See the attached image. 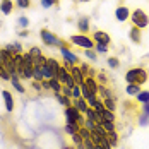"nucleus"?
<instances>
[{
    "mask_svg": "<svg viewBox=\"0 0 149 149\" xmlns=\"http://www.w3.org/2000/svg\"><path fill=\"white\" fill-rule=\"evenodd\" d=\"M79 98H82V93H81V86L75 84L72 88V100H79Z\"/></svg>",
    "mask_w": 149,
    "mask_h": 149,
    "instance_id": "nucleus-41",
    "label": "nucleus"
},
{
    "mask_svg": "<svg viewBox=\"0 0 149 149\" xmlns=\"http://www.w3.org/2000/svg\"><path fill=\"white\" fill-rule=\"evenodd\" d=\"M63 117H65V118H70V120H75L79 125H82V123H84V120H86L84 113H81L74 104H70V106H65V108H63Z\"/></svg>",
    "mask_w": 149,
    "mask_h": 149,
    "instance_id": "nucleus-6",
    "label": "nucleus"
},
{
    "mask_svg": "<svg viewBox=\"0 0 149 149\" xmlns=\"http://www.w3.org/2000/svg\"><path fill=\"white\" fill-rule=\"evenodd\" d=\"M101 139H103L101 135H98L94 130H91V141H93L94 144H100V142H101Z\"/></svg>",
    "mask_w": 149,
    "mask_h": 149,
    "instance_id": "nucleus-46",
    "label": "nucleus"
},
{
    "mask_svg": "<svg viewBox=\"0 0 149 149\" xmlns=\"http://www.w3.org/2000/svg\"><path fill=\"white\" fill-rule=\"evenodd\" d=\"M125 82L127 84H146L148 82V70L142 67H132L125 72Z\"/></svg>",
    "mask_w": 149,
    "mask_h": 149,
    "instance_id": "nucleus-1",
    "label": "nucleus"
},
{
    "mask_svg": "<svg viewBox=\"0 0 149 149\" xmlns=\"http://www.w3.org/2000/svg\"><path fill=\"white\" fill-rule=\"evenodd\" d=\"M130 21H132V26L139 28V29H146L149 26V15L142 9H134L130 12Z\"/></svg>",
    "mask_w": 149,
    "mask_h": 149,
    "instance_id": "nucleus-2",
    "label": "nucleus"
},
{
    "mask_svg": "<svg viewBox=\"0 0 149 149\" xmlns=\"http://www.w3.org/2000/svg\"><path fill=\"white\" fill-rule=\"evenodd\" d=\"M40 38H41V41H43L46 46H52V48H53V46H58L60 48V46L65 45L63 40H60L55 33H52V31L46 29V28H43V29L40 31Z\"/></svg>",
    "mask_w": 149,
    "mask_h": 149,
    "instance_id": "nucleus-3",
    "label": "nucleus"
},
{
    "mask_svg": "<svg viewBox=\"0 0 149 149\" xmlns=\"http://www.w3.org/2000/svg\"><path fill=\"white\" fill-rule=\"evenodd\" d=\"M84 117H86V118H89V120H94L96 123H101V122H103V115H101V113H98V111H94L91 106L88 108V111L84 113Z\"/></svg>",
    "mask_w": 149,
    "mask_h": 149,
    "instance_id": "nucleus-17",
    "label": "nucleus"
},
{
    "mask_svg": "<svg viewBox=\"0 0 149 149\" xmlns=\"http://www.w3.org/2000/svg\"><path fill=\"white\" fill-rule=\"evenodd\" d=\"M3 67H5V70L9 72V75L17 74V70H15V65H14V60H3Z\"/></svg>",
    "mask_w": 149,
    "mask_h": 149,
    "instance_id": "nucleus-25",
    "label": "nucleus"
},
{
    "mask_svg": "<svg viewBox=\"0 0 149 149\" xmlns=\"http://www.w3.org/2000/svg\"><path fill=\"white\" fill-rule=\"evenodd\" d=\"M141 86H139V84H127V88H125V93H127V94H129V96H137V94H139V93H141Z\"/></svg>",
    "mask_w": 149,
    "mask_h": 149,
    "instance_id": "nucleus-22",
    "label": "nucleus"
},
{
    "mask_svg": "<svg viewBox=\"0 0 149 149\" xmlns=\"http://www.w3.org/2000/svg\"><path fill=\"white\" fill-rule=\"evenodd\" d=\"M106 63H108L110 69H118L120 67V60L117 58V57H108V58H106Z\"/></svg>",
    "mask_w": 149,
    "mask_h": 149,
    "instance_id": "nucleus-33",
    "label": "nucleus"
},
{
    "mask_svg": "<svg viewBox=\"0 0 149 149\" xmlns=\"http://www.w3.org/2000/svg\"><path fill=\"white\" fill-rule=\"evenodd\" d=\"M29 36V29H21L19 31V38H28Z\"/></svg>",
    "mask_w": 149,
    "mask_h": 149,
    "instance_id": "nucleus-52",
    "label": "nucleus"
},
{
    "mask_svg": "<svg viewBox=\"0 0 149 149\" xmlns=\"http://www.w3.org/2000/svg\"><path fill=\"white\" fill-rule=\"evenodd\" d=\"M89 17H86V15H82V17H79L77 19V29L81 34H86L88 31H89Z\"/></svg>",
    "mask_w": 149,
    "mask_h": 149,
    "instance_id": "nucleus-13",
    "label": "nucleus"
},
{
    "mask_svg": "<svg viewBox=\"0 0 149 149\" xmlns=\"http://www.w3.org/2000/svg\"><path fill=\"white\" fill-rule=\"evenodd\" d=\"M45 77H43V70H41V65H34L33 67V81H43Z\"/></svg>",
    "mask_w": 149,
    "mask_h": 149,
    "instance_id": "nucleus-23",
    "label": "nucleus"
},
{
    "mask_svg": "<svg viewBox=\"0 0 149 149\" xmlns=\"http://www.w3.org/2000/svg\"><path fill=\"white\" fill-rule=\"evenodd\" d=\"M94 149H104V148L101 146V144H94Z\"/></svg>",
    "mask_w": 149,
    "mask_h": 149,
    "instance_id": "nucleus-55",
    "label": "nucleus"
},
{
    "mask_svg": "<svg viewBox=\"0 0 149 149\" xmlns=\"http://www.w3.org/2000/svg\"><path fill=\"white\" fill-rule=\"evenodd\" d=\"M98 98H100V100L113 98V93H111V89L106 88V84H100V88H98Z\"/></svg>",
    "mask_w": 149,
    "mask_h": 149,
    "instance_id": "nucleus-19",
    "label": "nucleus"
},
{
    "mask_svg": "<svg viewBox=\"0 0 149 149\" xmlns=\"http://www.w3.org/2000/svg\"><path fill=\"white\" fill-rule=\"evenodd\" d=\"M106 139L110 141V144H111L113 148H117V146H118V134H117V130H113V132H108Z\"/></svg>",
    "mask_w": 149,
    "mask_h": 149,
    "instance_id": "nucleus-31",
    "label": "nucleus"
},
{
    "mask_svg": "<svg viewBox=\"0 0 149 149\" xmlns=\"http://www.w3.org/2000/svg\"><path fill=\"white\" fill-rule=\"evenodd\" d=\"M53 96L57 98V101H58V103L62 104L63 108H65V106H70V104H72V101H70L72 98H69V96H63L62 93H53Z\"/></svg>",
    "mask_w": 149,
    "mask_h": 149,
    "instance_id": "nucleus-21",
    "label": "nucleus"
},
{
    "mask_svg": "<svg viewBox=\"0 0 149 149\" xmlns=\"http://www.w3.org/2000/svg\"><path fill=\"white\" fill-rule=\"evenodd\" d=\"M101 115H103V120H108V122H115V111H111V110H104Z\"/></svg>",
    "mask_w": 149,
    "mask_h": 149,
    "instance_id": "nucleus-38",
    "label": "nucleus"
},
{
    "mask_svg": "<svg viewBox=\"0 0 149 149\" xmlns=\"http://www.w3.org/2000/svg\"><path fill=\"white\" fill-rule=\"evenodd\" d=\"M96 81H98L100 84H108V79H106L104 74H96Z\"/></svg>",
    "mask_w": 149,
    "mask_h": 149,
    "instance_id": "nucleus-48",
    "label": "nucleus"
},
{
    "mask_svg": "<svg viewBox=\"0 0 149 149\" xmlns=\"http://www.w3.org/2000/svg\"><path fill=\"white\" fill-rule=\"evenodd\" d=\"M0 65H3V57H2V53H0Z\"/></svg>",
    "mask_w": 149,
    "mask_h": 149,
    "instance_id": "nucleus-56",
    "label": "nucleus"
},
{
    "mask_svg": "<svg viewBox=\"0 0 149 149\" xmlns=\"http://www.w3.org/2000/svg\"><path fill=\"white\" fill-rule=\"evenodd\" d=\"M100 125H103L106 132H113V130H115V122H108V120H103Z\"/></svg>",
    "mask_w": 149,
    "mask_h": 149,
    "instance_id": "nucleus-37",
    "label": "nucleus"
},
{
    "mask_svg": "<svg viewBox=\"0 0 149 149\" xmlns=\"http://www.w3.org/2000/svg\"><path fill=\"white\" fill-rule=\"evenodd\" d=\"M10 82H12V88H14L17 93H21V94H24V93H26V88L22 86V82H21V77H19L17 74L10 75Z\"/></svg>",
    "mask_w": 149,
    "mask_h": 149,
    "instance_id": "nucleus-16",
    "label": "nucleus"
},
{
    "mask_svg": "<svg viewBox=\"0 0 149 149\" xmlns=\"http://www.w3.org/2000/svg\"><path fill=\"white\" fill-rule=\"evenodd\" d=\"M84 55H86V57H88L89 60H94V62L98 60V52H96L94 48H89V50H84Z\"/></svg>",
    "mask_w": 149,
    "mask_h": 149,
    "instance_id": "nucleus-36",
    "label": "nucleus"
},
{
    "mask_svg": "<svg viewBox=\"0 0 149 149\" xmlns=\"http://www.w3.org/2000/svg\"><path fill=\"white\" fill-rule=\"evenodd\" d=\"M130 9L127 7V5H118L117 9H115V19L118 21V22H125V21H129L130 19Z\"/></svg>",
    "mask_w": 149,
    "mask_h": 149,
    "instance_id": "nucleus-8",
    "label": "nucleus"
},
{
    "mask_svg": "<svg viewBox=\"0 0 149 149\" xmlns=\"http://www.w3.org/2000/svg\"><path fill=\"white\" fill-rule=\"evenodd\" d=\"M89 103V106L94 110V111H98V113H103L104 110V103H103V100H100V98H94V100H91V101H88Z\"/></svg>",
    "mask_w": 149,
    "mask_h": 149,
    "instance_id": "nucleus-18",
    "label": "nucleus"
},
{
    "mask_svg": "<svg viewBox=\"0 0 149 149\" xmlns=\"http://www.w3.org/2000/svg\"><path fill=\"white\" fill-rule=\"evenodd\" d=\"M84 84L89 88V91L93 93V94H96V96H98V88H100V82L96 81V77L88 75V77H86V81H84Z\"/></svg>",
    "mask_w": 149,
    "mask_h": 149,
    "instance_id": "nucleus-15",
    "label": "nucleus"
},
{
    "mask_svg": "<svg viewBox=\"0 0 149 149\" xmlns=\"http://www.w3.org/2000/svg\"><path fill=\"white\" fill-rule=\"evenodd\" d=\"M41 88H43V89H50V81H48V79H43V81H41Z\"/></svg>",
    "mask_w": 149,
    "mask_h": 149,
    "instance_id": "nucleus-53",
    "label": "nucleus"
},
{
    "mask_svg": "<svg viewBox=\"0 0 149 149\" xmlns=\"http://www.w3.org/2000/svg\"><path fill=\"white\" fill-rule=\"evenodd\" d=\"M14 2H15V7L22 9V10H26V9L31 7V0H14Z\"/></svg>",
    "mask_w": 149,
    "mask_h": 149,
    "instance_id": "nucleus-34",
    "label": "nucleus"
},
{
    "mask_svg": "<svg viewBox=\"0 0 149 149\" xmlns=\"http://www.w3.org/2000/svg\"><path fill=\"white\" fill-rule=\"evenodd\" d=\"M28 52L31 53V57H33V58H38V57H41V55H43V52H41V48H40V46H31Z\"/></svg>",
    "mask_w": 149,
    "mask_h": 149,
    "instance_id": "nucleus-35",
    "label": "nucleus"
},
{
    "mask_svg": "<svg viewBox=\"0 0 149 149\" xmlns=\"http://www.w3.org/2000/svg\"><path fill=\"white\" fill-rule=\"evenodd\" d=\"M69 41L72 43V45L79 46V48H82V50H89V48H94V40L89 38L88 34H72L70 38H69Z\"/></svg>",
    "mask_w": 149,
    "mask_h": 149,
    "instance_id": "nucleus-5",
    "label": "nucleus"
},
{
    "mask_svg": "<svg viewBox=\"0 0 149 149\" xmlns=\"http://www.w3.org/2000/svg\"><path fill=\"white\" fill-rule=\"evenodd\" d=\"M141 113H146V115H149V103L142 104V111H141Z\"/></svg>",
    "mask_w": 149,
    "mask_h": 149,
    "instance_id": "nucleus-54",
    "label": "nucleus"
},
{
    "mask_svg": "<svg viewBox=\"0 0 149 149\" xmlns=\"http://www.w3.org/2000/svg\"><path fill=\"white\" fill-rule=\"evenodd\" d=\"M81 127L82 125H79L75 120H70V118H65V125H63V130H65V134L67 135H72L75 132H79L81 130Z\"/></svg>",
    "mask_w": 149,
    "mask_h": 149,
    "instance_id": "nucleus-10",
    "label": "nucleus"
},
{
    "mask_svg": "<svg viewBox=\"0 0 149 149\" xmlns=\"http://www.w3.org/2000/svg\"><path fill=\"white\" fill-rule=\"evenodd\" d=\"M94 132H96L98 135H101V137H106V135H108V132L104 130V127H103V125H100V123H96V127H94Z\"/></svg>",
    "mask_w": 149,
    "mask_h": 149,
    "instance_id": "nucleus-42",
    "label": "nucleus"
},
{
    "mask_svg": "<svg viewBox=\"0 0 149 149\" xmlns=\"http://www.w3.org/2000/svg\"><path fill=\"white\" fill-rule=\"evenodd\" d=\"M31 86H33V89H36V91H41V89H43V88H41V82H40V81H34V82H33Z\"/></svg>",
    "mask_w": 149,
    "mask_h": 149,
    "instance_id": "nucleus-51",
    "label": "nucleus"
},
{
    "mask_svg": "<svg viewBox=\"0 0 149 149\" xmlns=\"http://www.w3.org/2000/svg\"><path fill=\"white\" fill-rule=\"evenodd\" d=\"M135 101H139L141 104L149 103V91H141V93L135 96Z\"/></svg>",
    "mask_w": 149,
    "mask_h": 149,
    "instance_id": "nucleus-29",
    "label": "nucleus"
},
{
    "mask_svg": "<svg viewBox=\"0 0 149 149\" xmlns=\"http://www.w3.org/2000/svg\"><path fill=\"white\" fill-rule=\"evenodd\" d=\"M70 139H72V144L74 146H79V144H82V135H81V132H75V134H72L70 135Z\"/></svg>",
    "mask_w": 149,
    "mask_h": 149,
    "instance_id": "nucleus-39",
    "label": "nucleus"
},
{
    "mask_svg": "<svg viewBox=\"0 0 149 149\" xmlns=\"http://www.w3.org/2000/svg\"><path fill=\"white\" fill-rule=\"evenodd\" d=\"M62 88H63V86H62V82H60L57 77H55V79H50V89L53 91V93H60Z\"/></svg>",
    "mask_w": 149,
    "mask_h": 149,
    "instance_id": "nucleus-27",
    "label": "nucleus"
},
{
    "mask_svg": "<svg viewBox=\"0 0 149 149\" xmlns=\"http://www.w3.org/2000/svg\"><path fill=\"white\" fill-rule=\"evenodd\" d=\"M46 63H48V65L52 67V70L55 72V75L58 74V69H60V65H62V63H60L58 60H57V58H53V57H50V58H46Z\"/></svg>",
    "mask_w": 149,
    "mask_h": 149,
    "instance_id": "nucleus-24",
    "label": "nucleus"
},
{
    "mask_svg": "<svg viewBox=\"0 0 149 149\" xmlns=\"http://www.w3.org/2000/svg\"><path fill=\"white\" fill-rule=\"evenodd\" d=\"M139 125H141V127H148L149 125V115L141 113V115H139Z\"/></svg>",
    "mask_w": 149,
    "mask_h": 149,
    "instance_id": "nucleus-40",
    "label": "nucleus"
},
{
    "mask_svg": "<svg viewBox=\"0 0 149 149\" xmlns=\"http://www.w3.org/2000/svg\"><path fill=\"white\" fill-rule=\"evenodd\" d=\"M129 36H130V41H134L135 45L142 43V29H139V28L132 26L130 31H129Z\"/></svg>",
    "mask_w": 149,
    "mask_h": 149,
    "instance_id": "nucleus-14",
    "label": "nucleus"
},
{
    "mask_svg": "<svg viewBox=\"0 0 149 149\" xmlns=\"http://www.w3.org/2000/svg\"><path fill=\"white\" fill-rule=\"evenodd\" d=\"M12 46H14L15 53H24V50H22V45H21L19 41H14V43H12Z\"/></svg>",
    "mask_w": 149,
    "mask_h": 149,
    "instance_id": "nucleus-50",
    "label": "nucleus"
},
{
    "mask_svg": "<svg viewBox=\"0 0 149 149\" xmlns=\"http://www.w3.org/2000/svg\"><path fill=\"white\" fill-rule=\"evenodd\" d=\"M82 146H84V149H94V142L91 139H84L82 141Z\"/></svg>",
    "mask_w": 149,
    "mask_h": 149,
    "instance_id": "nucleus-47",
    "label": "nucleus"
},
{
    "mask_svg": "<svg viewBox=\"0 0 149 149\" xmlns=\"http://www.w3.org/2000/svg\"><path fill=\"white\" fill-rule=\"evenodd\" d=\"M60 93H62L63 96H69V98H72V88H67V86H63Z\"/></svg>",
    "mask_w": 149,
    "mask_h": 149,
    "instance_id": "nucleus-49",
    "label": "nucleus"
},
{
    "mask_svg": "<svg viewBox=\"0 0 149 149\" xmlns=\"http://www.w3.org/2000/svg\"><path fill=\"white\" fill-rule=\"evenodd\" d=\"M81 111V113H86L88 111V108H89V103H88V100H84V98H79V100H74V103H72Z\"/></svg>",
    "mask_w": 149,
    "mask_h": 149,
    "instance_id": "nucleus-20",
    "label": "nucleus"
},
{
    "mask_svg": "<svg viewBox=\"0 0 149 149\" xmlns=\"http://www.w3.org/2000/svg\"><path fill=\"white\" fill-rule=\"evenodd\" d=\"M14 7H15V2H12V0H2L0 2V12L3 15H10Z\"/></svg>",
    "mask_w": 149,
    "mask_h": 149,
    "instance_id": "nucleus-12",
    "label": "nucleus"
},
{
    "mask_svg": "<svg viewBox=\"0 0 149 149\" xmlns=\"http://www.w3.org/2000/svg\"><path fill=\"white\" fill-rule=\"evenodd\" d=\"M103 103H104V108H106V110H111V111L117 110V100H115V96H113V98H106V100H103Z\"/></svg>",
    "mask_w": 149,
    "mask_h": 149,
    "instance_id": "nucleus-26",
    "label": "nucleus"
},
{
    "mask_svg": "<svg viewBox=\"0 0 149 149\" xmlns=\"http://www.w3.org/2000/svg\"><path fill=\"white\" fill-rule=\"evenodd\" d=\"M86 129H89V130H94V127H96V122L94 120H89V118H86L84 120V123H82Z\"/></svg>",
    "mask_w": 149,
    "mask_h": 149,
    "instance_id": "nucleus-44",
    "label": "nucleus"
},
{
    "mask_svg": "<svg viewBox=\"0 0 149 149\" xmlns=\"http://www.w3.org/2000/svg\"><path fill=\"white\" fill-rule=\"evenodd\" d=\"M94 50L98 53H108V45H100V43H94Z\"/></svg>",
    "mask_w": 149,
    "mask_h": 149,
    "instance_id": "nucleus-43",
    "label": "nucleus"
},
{
    "mask_svg": "<svg viewBox=\"0 0 149 149\" xmlns=\"http://www.w3.org/2000/svg\"><path fill=\"white\" fill-rule=\"evenodd\" d=\"M70 74H72V77H74L75 84H79V86L86 81V75L82 74V70H81L79 65H72V67H70Z\"/></svg>",
    "mask_w": 149,
    "mask_h": 149,
    "instance_id": "nucleus-11",
    "label": "nucleus"
},
{
    "mask_svg": "<svg viewBox=\"0 0 149 149\" xmlns=\"http://www.w3.org/2000/svg\"><path fill=\"white\" fill-rule=\"evenodd\" d=\"M79 132H81V135H82V139H91V130H89V129H86L84 125L81 127V130H79Z\"/></svg>",
    "mask_w": 149,
    "mask_h": 149,
    "instance_id": "nucleus-45",
    "label": "nucleus"
},
{
    "mask_svg": "<svg viewBox=\"0 0 149 149\" xmlns=\"http://www.w3.org/2000/svg\"><path fill=\"white\" fill-rule=\"evenodd\" d=\"M33 63H28L26 62V65H24V72H22V77L21 79H33Z\"/></svg>",
    "mask_w": 149,
    "mask_h": 149,
    "instance_id": "nucleus-28",
    "label": "nucleus"
},
{
    "mask_svg": "<svg viewBox=\"0 0 149 149\" xmlns=\"http://www.w3.org/2000/svg\"><path fill=\"white\" fill-rule=\"evenodd\" d=\"M91 38L94 40V43H100V45H108L110 46V43H111V36H110L106 31H100V29L94 31Z\"/></svg>",
    "mask_w": 149,
    "mask_h": 149,
    "instance_id": "nucleus-7",
    "label": "nucleus"
},
{
    "mask_svg": "<svg viewBox=\"0 0 149 149\" xmlns=\"http://www.w3.org/2000/svg\"><path fill=\"white\" fill-rule=\"evenodd\" d=\"M60 53H62V57H63V63H62V65H65L69 70H70V67H72V65H79V63H81L79 57H77L74 52L69 48V45L60 46Z\"/></svg>",
    "mask_w": 149,
    "mask_h": 149,
    "instance_id": "nucleus-4",
    "label": "nucleus"
},
{
    "mask_svg": "<svg viewBox=\"0 0 149 149\" xmlns=\"http://www.w3.org/2000/svg\"><path fill=\"white\" fill-rule=\"evenodd\" d=\"M40 5L43 9H52V7H57L58 5V0H40Z\"/></svg>",
    "mask_w": 149,
    "mask_h": 149,
    "instance_id": "nucleus-32",
    "label": "nucleus"
},
{
    "mask_svg": "<svg viewBox=\"0 0 149 149\" xmlns=\"http://www.w3.org/2000/svg\"><path fill=\"white\" fill-rule=\"evenodd\" d=\"M2 98H3V103H5V111L7 113H12L15 108V101H14V96L10 91H2Z\"/></svg>",
    "mask_w": 149,
    "mask_h": 149,
    "instance_id": "nucleus-9",
    "label": "nucleus"
},
{
    "mask_svg": "<svg viewBox=\"0 0 149 149\" xmlns=\"http://www.w3.org/2000/svg\"><path fill=\"white\" fill-rule=\"evenodd\" d=\"M75 2H82V3H86V2H91V0H75Z\"/></svg>",
    "mask_w": 149,
    "mask_h": 149,
    "instance_id": "nucleus-57",
    "label": "nucleus"
},
{
    "mask_svg": "<svg viewBox=\"0 0 149 149\" xmlns=\"http://www.w3.org/2000/svg\"><path fill=\"white\" fill-rule=\"evenodd\" d=\"M17 26H19L21 29H28V28H29V19H28L26 15H19V17H17Z\"/></svg>",
    "mask_w": 149,
    "mask_h": 149,
    "instance_id": "nucleus-30",
    "label": "nucleus"
}]
</instances>
